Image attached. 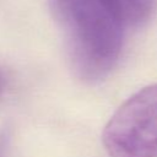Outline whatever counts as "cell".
Instances as JSON below:
<instances>
[{
  "label": "cell",
  "instance_id": "6da1fadb",
  "mask_svg": "<svg viewBox=\"0 0 157 157\" xmlns=\"http://www.w3.org/2000/svg\"><path fill=\"white\" fill-rule=\"evenodd\" d=\"M49 6L76 77L88 85L104 80L120 58L128 28L113 0H49Z\"/></svg>",
  "mask_w": 157,
  "mask_h": 157
},
{
  "label": "cell",
  "instance_id": "7a4b0ae2",
  "mask_svg": "<svg viewBox=\"0 0 157 157\" xmlns=\"http://www.w3.org/2000/svg\"><path fill=\"white\" fill-rule=\"evenodd\" d=\"M109 157H157V83L125 99L102 131Z\"/></svg>",
  "mask_w": 157,
  "mask_h": 157
},
{
  "label": "cell",
  "instance_id": "3957f363",
  "mask_svg": "<svg viewBox=\"0 0 157 157\" xmlns=\"http://www.w3.org/2000/svg\"><path fill=\"white\" fill-rule=\"evenodd\" d=\"M126 27H139L152 16L156 0H113Z\"/></svg>",
  "mask_w": 157,
  "mask_h": 157
},
{
  "label": "cell",
  "instance_id": "277c9868",
  "mask_svg": "<svg viewBox=\"0 0 157 157\" xmlns=\"http://www.w3.org/2000/svg\"><path fill=\"white\" fill-rule=\"evenodd\" d=\"M0 157H1V145H0Z\"/></svg>",
  "mask_w": 157,
  "mask_h": 157
}]
</instances>
